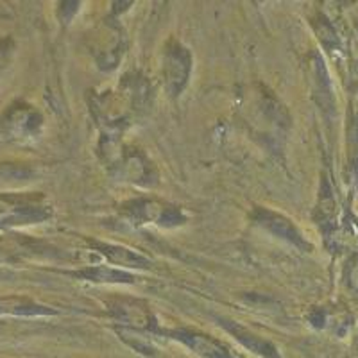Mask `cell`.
I'll list each match as a JSON object with an SVG mask.
<instances>
[{"label":"cell","mask_w":358,"mask_h":358,"mask_svg":"<svg viewBox=\"0 0 358 358\" xmlns=\"http://www.w3.org/2000/svg\"><path fill=\"white\" fill-rule=\"evenodd\" d=\"M252 219H255L257 224H260L262 228L267 229L268 233H273L274 236H278V238H283V241L296 245V248H306L305 238L301 236V233L297 231L292 220H289L287 217L281 215V213L271 212L267 208H258L257 212L252 213Z\"/></svg>","instance_id":"obj_2"},{"label":"cell","mask_w":358,"mask_h":358,"mask_svg":"<svg viewBox=\"0 0 358 358\" xmlns=\"http://www.w3.org/2000/svg\"><path fill=\"white\" fill-rule=\"evenodd\" d=\"M97 245L99 252L104 255L110 262L118 265H126V267L134 268H145L151 265V262L147 260L145 257L138 255V252L131 251V249L122 248V245H111V244H95Z\"/></svg>","instance_id":"obj_5"},{"label":"cell","mask_w":358,"mask_h":358,"mask_svg":"<svg viewBox=\"0 0 358 358\" xmlns=\"http://www.w3.org/2000/svg\"><path fill=\"white\" fill-rule=\"evenodd\" d=\"M165 208L167 206H163L162 203H156V201L140 199L127 204L126 215L136 224H143V222L158 224V220L162 219L163 212H165Z\"/></svg>","instance_id":"obj_6"},{"label":"cell","mask_w":358,"mask_h":358,"mask_svg":"<svg viewBox=\"0 0 358 358\" xmlns=\"http://www.w3.org/2000/svg\"><path fill=\"white\" fill-rule=\"evenodd\" d=\"M192 72V54L187 47L178 41H171L167 45L163 56V79L165 88L172 97H178L187 86Z\"/></svg>","instance_id":"obj_1"},{"label":"cell","mask_w":358,"mask_h":358,"mask_svg":"<svg viewBox=\"0 0 358 358\" xmlns=\"http://www.w3.org/2000/svg\"><path fill=\"white\" fill-rule=\"evenodd\" d=\"M111 312L120 317L122 321H129L136 326H147L149 324V310L143 303L140 301H131V299H126V301H117L111 305Z\"/></svg>","instance_id":"obj_8"},{"label":"cell","mask_w":358,"mask_h":358,"mask_svg":"<svg viewBox=\"0 0 358 358\" xmlns=\"http://www.w3.org/2000/svg\"><path fill=\"white\" fill-rule=\"evenodd\" d=\"M220 324H222L228 331H231V334L235 335V337L238 338L245 348H249V350L255 351V353H260L267 358H278L276 350H274L268 342L262 341V338H258L257 335H252L251 331L244 330V328H241V326L235 324V322L222 321V319H220Z\"/></svg>","instance_id":"obj_7"},{"label":"cell","mask_w":358,"mask_h":358,"mask_svg":"<svg viewBox=\"0 0 358 358\" xmlns=\"http://www.w3.org/2000/svg\"><path fill=\"white\" fill-rule=\"evenodd\" d=\"M79 276L88 281H97V283H131L134 276L124 271H115L108 267H86L79 273Z\"/></svg>","instance_id":"obj_9"},{"label":"cell","mask_w":358,"mask_h":358,"mask_svg":"<svg viewBox=\"0 0 358 358\" xmlns=\"http://www.w3.org/2000/svg\"><path fill=\"white\" fill-rule=\"evenodd\" d=\"M176 337L183 342V344H187L192 351H196L197 355H201L203 358H233V355L222 344H219L213 338L206 337V335L190 334V331H178Z\"/></svg>","instance_id":"obj_3"},{"label":"cell","mask_w":358,"mask_h":358,"mask_svg":"<svg viewBox=\"0 0 358 358\" xmlns=\"http://www.w3.org/2000/svg\"><path fill=\"white\" fill-rule=\"evenodd\" d=\"M118 176L129 179V181H136V183L147 185L149 181V165L143 156L138 152L127 151L122 156H118V165H117Z\"/></svg>","instance_id":"obj_4"},{"label":"cell","mask_w":358,"mask_h":358,"mask_svg":"<svg viewBox=\"0 0 358 358\" xmlns=\"http://www.w3.org/2000/svg\"><path fill=\"white\" fill-rule=\"evenodd\" d=\"M183 222H185V215L181 213L179 208H174V206L165 208L162 219L158 220V224L159 226H163V228H174V226H179V224H183Z\"/></svg>","instance_id":"obj_10"}]
</instances>
